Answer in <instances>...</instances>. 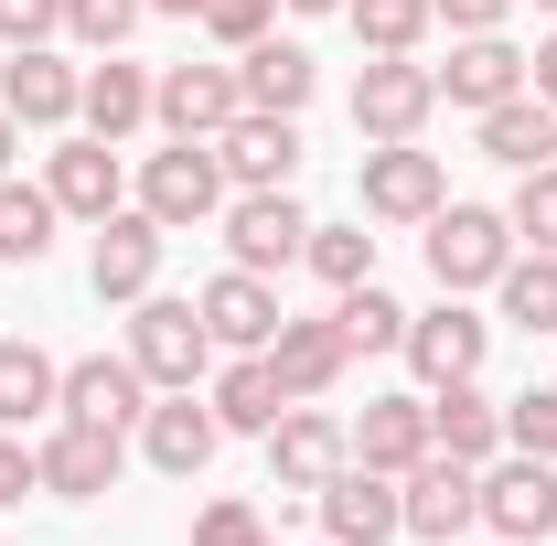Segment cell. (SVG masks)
Masks as SVG:
<instances>
[{"instance_id":"cell-13","label":"cell","mask_w":557,"mask_h":546,"mask_svg":"<svg viewBox=\"0 0 557 546\" xmlns=\"http://www.w3.org/2000/svg\"><path fill=\"white\" fill-rule=\"evenodd\" d=\"M236 108H247L236 54H225V65H161V75H150V119H161L172 139H214Z\"/></svg>"},{"instance_id":"cell-50","label":"cell","mask_w":557,"mask_h":546,"mask_svg":"<svg viewBox=\"0 0 557 546\" xmlns=\"http://www.w3.org/2000/svg\"><path fill=\"white\" fill-rule=\"evenodd\" d=\"M269 546H278V536H269Z\"/></svg>"},{"instance_id":"cell-10","label":"cell","mask_w":557,"mask_h":546,"mask_svg":"<svg viewBox=\"0 0 557 546\" xmlns=\"http://www.w3.org/2000/svg\"><path fill=\"white\" fill-rule=\"evenodd\" d=\"M344 461H354V429L333 408H311V397L278 408V429H269V482H278V493H322Z\"/></svg>"},{"instance_id":"cell-19","label":"cell","mask_w":557,"mask_h":546,"mask_svg":"<svg viewBox=\"0 0 557 546\" xmlns=\"http://www.w3.org/2000/svg\"><path fill=\"white\" fill-rule=\"evenodd\" d=\"M344 364H354V343H344V322L322 311V322H278L269 333V375H278V397L300 408V397H333L344 386Z\"/></svg>"},{"instance_id":"cell-25","label":"cell","mask_w":557,"mask_h":546,"mask_svg":"<svg viewBox=\"0 0 557 546\" xmlns=\"http://www.w3.org/2000/svg\"><path fill=\"white\" fill-rule=\"evenodd\" d=\"M75 129H97V139L150 129V75H139L129 54H97V65H86V86H75Z\"/></svg>"},{"instance_id":"cell-17","label":"cell","mask_w":557,"mask_h":546,"mask_svg":"<svg viewBox=\"0 0 557 546\" xmlns=\"http://www.w3.org/2000/svg\"><path fill=\"white\" fill-rule=\"evenodd\" d=\"M194 311H205L214 353H269V333L289 322V311H278V289H269L258 269H225V278H205V289H194Z\"/></svg>"},{"instance_id":"cell-27","label":"cell","mask_w":557,"mask_h":546,"mask_svg":"<svg viewBox=\"0 0 557 546\" xmlns=\"http://www.w3.org/2000/svg\"><path fill=\"white\" fill-rule=\"evenodd\" d=\"M483 161H504V172H547V161H557V108H547V97H504V108H483Z\"/></svg>"},{"instance_id":"cell-46","label":"cell","mask_w":557,"mask_h":546,"mask_svg":"<svg viewBox=\"0 0 557 546\" xmlns=\"http://www.w3.org/2000/svg\"><path fill=\"white\" fill-rule=\"evenodd\" d=\"M278 11H344V0H278Z\"/></svg>"},{"instance_id":"cell-42","label":"cell","mask_w":557,"mask_h":546,"mask_svg":"<svg viewBox=\"0 0 557 546\" xmlns=\"http://www.w3.org/2000/svg\"><path fill=\"white\" fill-rule=\"evenodd\" d=\"M429 11H440L450 33H504V22H515V0H429Z\"/></svg>"},{"instance_id":"cell-49","label":"cell","mask_w":557,"mask_h":546,"mask_svg":"<svg viewBox=\"0 0 557 546\" xmlns=\"http://www.w3.org/2000/svg\"><path fill=\"white\" fill-rule=\"evenodd\" d=\"M322 546H333V536H322Z\"/></svg>"},{"instance_id":"cell-41","label":"cell","mask_w":557,"mask_h":546,"mask_svg":"<svg viewBox=\"0 0 557 546\" xmlns=\"http://www.w3.org/2000/svg\"><path fill=\"white\" fill-rule=\"evenodd\" d=\"M22 493H44V461L22 450V429H0V514H11Z\"/></svg>"},{"instance_id":"cell-35","label":"cell","mask_w":557,"mask_h":546,"mask_svg":"<svg viewBox=\"0 0 557 546\" xmlns=\"http://www.w3.org/2000/svg\"><path fill=\"white\" fill-rule=\"evenodd\" d=\"M504 225H515V247H547V258H557V161H547V172H515Z\"/></svg>"},{"instance_id":"cell-34","label":"cell","mask_w":557,"mask_h":546,"mask_svg":"<svg viewBox=\"0 0 557 546\" xmlns=\"http://www.w3.org/2000/svg\"><path fill=\"white\" fill-rule=\"evenodd\" d=\"M333 322H344V343H354V353H397V343H408V311H397V300H386L375 278L333 300Z\"/></svg>"},{"instance_id":"cell-30","label":"cell","mask_w":557,"mask_h":546,"mask_svg":"<svg viewBox=\"0 0 557 546\" xmlns=\"http://www.w3.org/2000/svg\"><path fill=\"white\" fill-rule=\"evenodd\" d=\"M54 225H65V204H54L44 183H11V172H0V258H11V269H44V258H54Z\"/></svg>"},{"instance_id":"cell-29","label":"cell","mask_w":557,"mask_h":546,"mask_svg":"<svg viewBox=\"0 0 557 546\" xmlns=\"http://www.w3.org/2000/svg\"><path fill=\"white\" fill-rule=\"evenodd\" d=\"M214 429H247V439H269L278 429V408H289V397H278V375H269V353H236V364H225V375H214Z\"/></svg>"},{"instance_id":"cell-18","label":"cell","mask_w":557,"mask_h":546,"mask_svg":"<svg viewBox=\"0 0 557 546\" xmlns=\"http://www.w3.org/2000/svg\"><path fill=\"white\" fill-rule=\"evenodd\" d=\"M54 418H86V429H139L150 418V375L129 353H75L65 364V408Z\"/></svg>"},{"instance_id":"cell-38","label":"cell","mask_w":557,"mask_h":546,"mask_svg":"<svg viewBox=\"0 0 557 546\" xmlns=\"http://www.w3.org/2000/svg\"><path fill=\"white\" fill-rule=\"evenodd\" d=\"M194 546H269V514L247 493H214L205 514H194Z\"/></svg>"},{"instance_id":"cell-26","label":"cell","mask_w":557,"mask_h":546,"mask_svg":"<svg viewBox=\"0 0 557 546\" xmlns=\"http://www.w3.org/2000/svg\"><path fill=\"white\" fill-rule=\"evenodd\" d=\"M236 86H247V108H278V119H300V108H311V86H322V65H311L300 44L258 33V44L236 54Z\"/></svg>"},{"instance_id":"cell-12","label":"cell","mask_w":557,"mask_h":546,"mask_svg":"<svg viewBox=\"0 0 557 546\" xmlns=\"http://www.w3.org/2000/svg\"><path fill=\"white\" fill-rule=\"evenodd\" d=\"M397 504H408V536L418 546H450L461 525H483V472L450 461V450H429V461L397 482Z\"/></svg>"},{"instance_id":"cell-39","label":"cell","mask_w":557,"mask_h":546,"mask_svg":"<svg viewBox=\"0 0 557 546\" xmlns=\"http://www.w3.org/2000/svg\"><path fill=\"white\" fill-rule=\"evenodd\" d=\"M269 22H278V0H205V33L225 44V54H247Z\"/></svg>"},{"instance_id":"cell-37","label":"cell","mask_w":557,"mask_h":546,"mask_svg":"<svg viewBox=\"0 0 557 546\" xmlns=\"http://www.w3.org/2000/svg\"><path fill=\"white\" fill-rule=\"evenodd\" d=\"M504 450H525V461H557V386H525V397H504Z\"/></svg>"},{"instance_id":"cell-7","label":"cell","mask_w":557,"mask_h":546,"mask_svg":"<svg viewBox=\"0 0 557 546\" xmlns=\"http://www.w3.org/2000/svg\"><path fill=\"white\" fill-rule=\"evenodd\" d=\"M429 108H440V75L418 54H364V75H354V129L364 139H418Z\"/></svg>"},{"instance_id":"cell-9","label":"cell","mask_w":557,"mask_h":546,"mask_svg":"<svg viewBox=\"0 0 557 546\" xmlns=\"http://www.w3.org/2000/svg\"><path fill=\"white\" fill-rule=\"evenodd\" d=\"M33 461H44V493H54V504H97V493H119V472H129V429L54 418V439H44Z\"/></svg>"},{"instance_id":"cell-5","label":"cell","mask_w":557,"mask_h":546,"mask_svg":"<svg viewBox=\"0 0 557 546\" xmlns=\"http://www.w3.org/2000/svg\"><path fill=\"white\" fill-rule=\"evenodd\" d=\"M418 364V386H461V375H483L493 353V322L461 300V289H440V311H408V343H397Z\"/></svg>"},{"instance_id":"cell-4","label":"cell","mask_w":557,"mask_h":546,"mask_svg":"<svg viewBox=\"0 0 557 546\" xmlns=\"http://www.w3.org/2000/svg\"><path fill=\"white\" fill-rule=\"evenodd\" d=\"M504 258H515V225L493 204H440L429 214V278L440 289H493Z\"/></svg>"},{"instance_id":"cell-1","label":"cell","mask_w":557,"mask_h":546,"mask_svg":"<svg viewBox=\"0 0 557 546\" xmlns=\"http://www.w3.org/2000/svg\"><path fill=\"white\" fill-rule=\"evenodd\" d=\"M139 214L172 225V236L214 225V214H225V161H214V139H172V150H150V161H139Z\"/></svg>"},{"instance_id":"cell-28","label":"cell","mask_w":557,"mask_h":546,"mask_svg":"<svg viewBox=\"0 0 557 546\" xmlns=\"http://www.w3.org/2000/svg\"><path fill=\"white\" fill-rule=\"evenodd\" d=\"M65 408V364L44 353V343L0 333V429H22V418H54Z\"/></svg>"},{"instance_id":"cell-48","label":"cell","mask_w":557,"mask_h":546,"mask_svg":"<svg viewBox=\"0 0 557 546\" xmlns=\"http://www.w3.org/2000/svg\"><path fill=\"white\" fill-rule=\"evenodd\" d=\"M493 546H504V536H493Z\"/></svg>"},{"instance_id":"cell-3","label":"cell","mask_w":557,"mask_h":546,"mask_svg":"<svg viewBox=\"0 0 557 546\" xmlns=\"http://www.w3.org/2000/svg\"><path fill=\"white\" fill-rule=\"evenodd\" d=\"M129 364L161 386V397H172V386H194V375L214 364L205 311H194V300H161V289H150V300H129Z\"/></svg>"},{"instance_id":"cell-47","label":"cell","mask_w":557,"mask_h":546,"mask_svg":"<svg viewBox=\"0 0 557 546\" xmlns=\"http://www.w3.org/2000/svg\"><path fill=\"white\" fill-rule=\"evenodd\" d=\"M536 11H557V0H536Z\"/></svg>"},{"instance_id":"cell-20","label":"cell","mask_w":557,"mask_h":546,"mask_svg":"<svg viewBox=\"0 0 557 546\" xmlns=\"http://www.w3.org/2000/svg\"><path fill=\"white\" fill-rule=\"evenodd\" d=\"M75 86H86V65H65L54 44H22V54L0 65V108H11L22 129H75Z\"/></svg>"},{"instance_id":"cell-16","label":"cell","mask_w":557,"mask_h":546,"mask_svg":"<svg viewBox=\"0 0 557 546\" xmlns=\"http://www.w3.org/2000/svg\"><path fill=\"white\" fill-rule=\"evenodd\" d=\"M214 225H225V258H236V269H258V278L289 269V258L311 247V214L289 204V183H278V194H236Z\"/></svg>"},{"instance_id":"cell-45","label":"cell","mask_w":557,"mask_h":546,"mask_svg":"<svg viewBox=\"0 0 557 546\" xmlns=\"http://www.w3.org/2000/svg\"><path fill=\"white\" fill-rule=\"evenodd\" d=\"M11 139H22V119H11V108H0V172H11Z\"/></svg>"},{"instance_id":"cell-31","label":"cell","mask_w":557,"mask_h":546,"mask_svg":"<svg viewBox=\"0 0 557 546\" xmlns=\"http://www.w3.org/2000/svg\"><path fill=\"white\" fill-rule=\"evenodd\" d=\"M493 300H504V322H515V333H557V258H547V247L504 258V278H493Z\"/></svg>"},{"instance_id":"cell-15","label":"cell","mask_w":557,"mask_h":546,"mask_svg":"<svg viewBox=\"0 0 557 546\" xmlns=\"http://www.w3.org/2000/svg\"><path fill=\"white\" fill-rule=\"evenodd\" d=\"M44 194H54L65 214H86V225H108V214L129 204V172H119V139H97V129L54 139V161H44Z\"/></svg>"},{"instance_id":"cell-8","label":"cell","mask_w":557,"mask_h":546,"mask_svg":"<svg viewBox=\"0 0 557 546\" xmlns=\"http://www.w3.org/2000/svg\"><path fill=\"white\" fill-rule=\"evenodd\" d=\"M483 525L504 546H547L557 536V461H525V450L483 461Z\"/></svg>"},{"instance_id":"cell-24","label":"cell","mask_w":557,"mask_h":546,"mask_svg":"<svg viewBox=\"0 0 557 546\" xmlns=\"http://www.w3.org/2000/svg\"><path fill=\"white\" fill-rule=\"evenodd\" d=\"M354 461L408 482L418 461H429V397H364V418H354Z\"/></svg>"},{"instance_id":"cell-22","label":"cell","mask_w":557,"mask_h":546,"mask_svg":"<svg viewBox=\"0 0 557 546\" xmlns=\"http://www.w3.org/2000/svg\"><path fill=\"white\" fill-rule=\"evenodd\" d=\"M429 450H450V461H504V408L483 397V375H461V386H429Z\"/></svg>"},{"instance_id":"cell-32","label":"cell","mask_w":557,"mask_h":546,"mask_svg":"<svg viewBox=\"0 0 557 546\" xmlns=\"http://www.w3.org/2000/svg\"><path fill=\"white\" fill-rule=\"evenodd\" d=\"M300 269H311L333 300H344V289H364V278H375V236H364V225H311Z\"/></svg>"},{"instance_id":"cell-6","label":"cell","mask_w":557,"mask_h":546,"mask_svg":"<svg viewBox=\"0 0 557 546\" xmlns=\"http://www.w3.org/2000/svg\"><path fill=\"white\" fill-rule=\"evenodd\" d=\"M161 247H172V225H150L139 204H119L108 225H97V247H86V289L119 300V311L150 300V289H161Z\"/></svg>"},{"instance_id":"cell-21","label":"cell","mask_w":557,"mask_h":546,"mask_svg":"<svg viewBox=\"0 0 557 546\" xmlns=\"http://www.w3.org/2000/svg\"><path fill=\"white\" fill-rule=\"evenodd\" d=\"M429 75H440V97H450V108H472V119L504 108V97H525V54H515L504 33H461V44H450V65H429Z\"/></svg>"},{"instance_id":"cell-33","label":"cell","mask_w":557,"mask_h":546,"mask_svg":"<svg viewBox=\"0 0 557 546\" xmlns=\"http://www.w3.org/2000/svg\"><path fill=\"white\" fill-rule=\"evenodd\" d=\"M344 22H354L364 54H418V33H429L440 11H429V0H344Z\"/></svg>"},{"instance_id":"cell-23","label":"cell","mask_w":557,"mask_h":546,"mask_svg":"<svg viewBox=\"0 0 557 546\" xmlns=\"http://www.w3.org/2000/svg\"><path fill=\"white\" fill-rule=\"evenodd\" d=\"M214 439H225V429H214V408H194V386H172V397H161V408L139 418V461H150V472H172V482H194L214 461Z\"/></svg>"},{"instance_id":"cell-40","label":"cell","mask_w":557,"mask_h":546,"mask_svg":"<svg viewBox=\"0 0 557 546\" xmlns=\"http://www.w3.org/2000/svg\"><path fill=\"white\" fill-rule=\"evenodd\" d=\"M65 33V0H0V44L22 54V44H54Z\"/></svg>"},{"instance_id":"cell-2","label":"cell","mask_w":557,"mask_h":546,"mask_svg":"<svg viewBox=\"0 0 557 546\" xmlns=\"http://www.w3.org/2000/svg\"><path fill=\"white\" fill-rule=\"evenodd\" d=\"M354 204L375 214V225H429V214L450 204V172H440V150H418V139H375L364 172H354Z\"/></svg>"},{"instance_id":"cell-11","label":"cell","mask_w":557,"mask_h":546,"mask_svg":"<svg viewBox=\"0 0 557 546\" xmlns=\"http://www.w3.org/2000/svg\"><path fill=\"white\" fill-rule=\"evenodd\" d=\"M214 161H225L236 194H278V183L300 172V119H278V108H236V119L214 129Z\"/></svg>"},{"instance_id":"cell-44","label":"cell","mask_w":557,"mask_h":546,"mask_svg":"<svg viewBox=\"0 0 557 546\" xmlns=\"http://www.w3.org/2000/svg\"><path fill=\"white\" fill-rule=\"evenodd\" d=\"M150 11H172V22H205V0H150Z\"/></svg>"},{"instance_id":"cell-14","label":"cell","mask_w":557,"mask_h":546,"mask_svg":"<svg viewBox=\"0 0 557 546\" xmlns=\"http://www.w3.org/2000/svg\"><path fill=\"white\" fill-rule=\"evenodd\" d=\"M311 504H322V536H333V546H386V536H408L397 472H364V461H344V472L322 482Z\"/></svg>"},{"instance_id":"cell-43","label":"cell","mask_w":557,"mask_h":546,"mask_svg":"<svg viewBox=\"0 0 557 546\" xmlns=\"http://www.w3.org/2000/svg\"><path fill=\"white\" fill-rule=\"evenodd\" d=\"M525 97H547V108H557V33L536 44V54H525Z\"/></svg>"},{"instance_id":"cell-36","label":"cell","mask_w":557,"mask_h":546,"mask_svg":"<svg viewBox=\"0 0 557 546\" xmlns=\"http://www.w3.org/2000/svg\"><path fill=\"white\" fill-rule=\"evenodd\" d=\"M139 22H150V0H65V33L86 44V54H119Z\"/></svg>"}]
</instances>
